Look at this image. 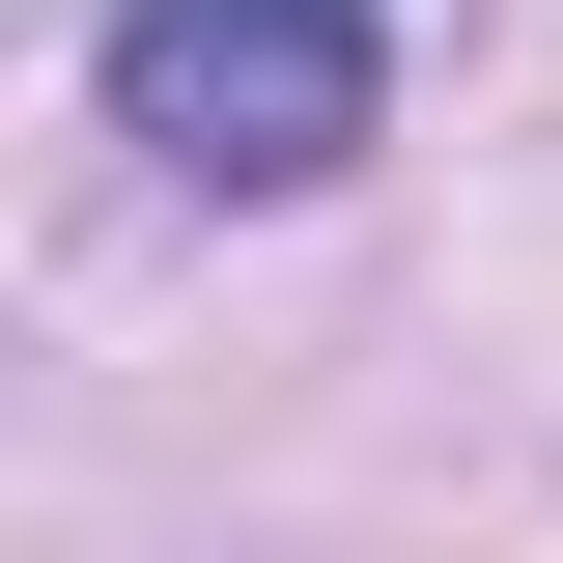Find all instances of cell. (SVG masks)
I'll return each instance as SVG.
<instances>
[{
  "mask_svg": "<svg viewBox=\"0 0 563 563\" xmlns=\"http://www.w3.org/2000/svg\"><path fill=\"white\" fill-rule=\"evenodd\" d=\"M366 113H395L366 0H113V141L198 169V198H310Z\"/></svg>",
  "mask_w": 563,
  "mask_h": 563,
  "instance_id": "obj_1",
  "label": "cell"
}]
</instances>
